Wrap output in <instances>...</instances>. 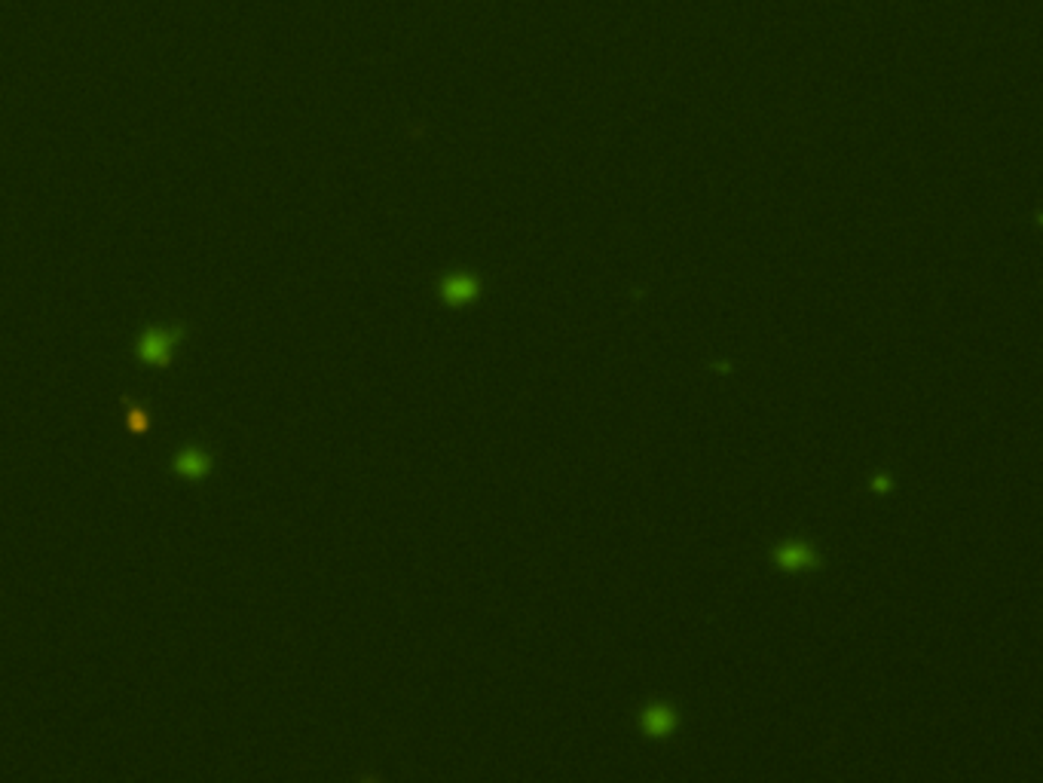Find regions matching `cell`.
<instances>
[{"label":"cell","mask_w":1043,"mask_h":783,"mask_svg":"<svg viewBox=\"0 0 1043 783\" xmlns=\"http://www.w3.org/2000/svg\"><path fill=\"white\" fill-rule=\"evenodd\" d=\"M181 337H184V327L178 325L144 327L141 337L135 340V358L141 364H147V368H169Z\"/></svg>","instance_id":"6da1fadb"},{"label":"cell","mask_w":1043,"mask_h":783,"mask_svg":"<svg viewBox=\"0 0 1043 783\" xmlns=\"http://www.w3.org/2000/svg\"><path fill=\"white\" fill-rule=\"evenodd\" d=\"M208 468H212V459L199 447H187V450H181L175 457V472L184 477H203L208 474Z\"/></svg>","instance_id":"7a4b0ae2"}]
</instances>
